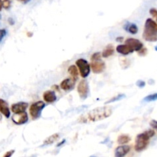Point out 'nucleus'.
Returning a JSON list of instances; mask_svg holds the SVG:
<instances>
[{
    "label": "nucleus",
    "instance_id": "7ed1b4c3",
    "mask_svg": "<svg viewBox=\"0 0 157 157\" xmlns=\"http://www.w3.org/2000/svg\"><path fill=\"white\" fill-rule=\"evenodd\" d=\"M143 37L147 42L157 41V22L152 18H147L146 21Z\"/></svg>",
    "mask_w": 157,
    "mask_h": 157
},
{
    "label": "nucleus",
    "instance_id": "2f4dec72",
    "mask_svg": "<svg viewBox=\"0 0 157 157\" xmlns=\"http://www.w3.org/2000/svg\"><path fill=\"white\" fill-rule=\"evenodd\" d=\"M117 41L119 42H122L123 41V37H118V38H117Z\"/></svg>",
    "mask_w": 157,
    "mask_h": 157
},
{
    "label": "nucleus",
    "instance_id": "bb28decb",
    "mask_svg": "<svg viewBox=\"0 0 157 157\" xmlns=\"http://www.w3.org/2000/svg\"><path fill=\"white\" fill-rule=\"evenodd\" d=\"M150 126H151L152 128H153L154 129H156L157 131V121L156 120H152L151 122H150Z\"/></svg>",
    "mask_w": 157,
    "mask_h": 157
},
{
    "label": "nucleus",
    "instance_id": "cd10ccee",
    "mask_svg": "<svg viewBox=\"0 0 157 157\" xmlns=\"http://www.w3.org/2000/svg\"><path fill=\"white\" fill-rule=\"evenodd\" d=\"M146 85V83L144 81H143V80H138L137 83H136V86H138V87H144Z\"/></svg>",
    "mask_w": 157,
    "mask_h": 157
},
{
    "label": "nucleus",
    "instance_id": "e433bc0d",
    "mask_svg": "<svg viewBox=\"0 0 157 157\" xmlns=\"http://www.w3.org/2000/svg\"><path fill=\"white\" fill-rule=\"evenodd\" d=\"M91 157H95V156H91Z\"/></svg>",
    "mask_w": 157,
    "mask_h": 157
},
{
    "label": "nucleus",
    "instance_id": "5701e85b",
    "mask_svg": "<svg viewBox=\"0 0 157 157\" xmlns=\"http://www.w3.org/2000/svg\"><path fill=\"white\" fill-rule=\"evenodd\" d=\"M101 52H95L92 55L90 60H96V59H101Z\"/></svg>",
    "mask_w": 157,
    "mask_h": 157
},
{
    "label": "nucleus",
    "instance_id": "aec40b11",
    "mask_svg": "<svg viewBox=\"0 0 157 157\" xmlns=\"http://www.w3.org/2000/svg\"><path fill=\"white\" fill-rule=\"evenodd\" d=\"M130 141V137L128 135H121L117 139V143L121 145L128 143Z\"/></svg>",
    "mask_w": 157,
    "mask_h": 157
},
{
    "label": "nucleus",
    "instance_id": "f03ea898",
    "mask_svg": "<svg viewBox=\"0 0 157 157\" xmlns=\"http://www.w3.org/2000/svg\"><path fill=\"white\" fill-rule=\"evenodd\" d=\"M155 132L153 129H149L143 133L139 134L136 136V141H135L134 149L136 152H141L144 149H147L150 143V138L154 136Z\"/></svg>",
    "mask_w": 157,
    "mask_h": 157
},
{
    "label": "nucleus",
    "instance_id": "4468645a",
    "mask_svg": "<svg viewBox=\"0 0 157 157\" xmlns=\"http://www.w3.org/2000/svg\"><path fill=\"white\" fill-rule=\"evenodd\" d=\"M116 50L118 53L121 54V55H127L129 54L133 53L134 51L131 49L129 46L127 45H119V46H117Z\"/></svg>",
    "mask_w": 157,
    "mask_h": 157
},
{
    "label": "nucleus",
    "instance_id": "9d476101",
    "mask_svg": "<svg viewBox=\"0 0 157 157\" xmlns=\"http://www.w3.org/2000/svg\"><path fill=\"white\" fill-rule=\"evenodd\" d=\"M75 80L72 78H64L60 84V87L65 92H69L75 88Z\"/></svg>",
    "mask_w": 157,
    "mask_h": 157
},
{
    "label": "nucleus",
    "instance_id": "423d86ee",
    "mask_svg": "<svg viewBox=\"0 0 157 157\" xmlns=\"http://www.w3.org/2000/svg\"><path fill=\"white\" fill-rule=\"evenodd\" d=\"M78 92L80 97L82 99H85L87 98L89 94V85L87 80L84 78L79 83L78 86Z\"/></svg>",
    "mask_w": 157,
    "mask_h": 157
},
{
    "label": "nucleus",
    "instance_id": "39448f33",
    "mask_svg": "<svg viewBox=\"0 0 157 157\" xmlns=\"http://www.w3.org/2000/svg\"><path fill=\"white\" fill-rule=\"evenodd\" d=\"M76 66L79 69V72L81 77L84 78H87L90 72V65L84 58H79L76 61Z\"/></svg>",
    "mask_w": 157,
    "mask_h": 157
},
{
    "label": "nucleus",
    "instance_id": "f704fd0d",
    "mask_svg": "<svg viewBox=\"0 0 157 157\" xmlns=\"http://www.w3.org/2000/svg\"><path fill=\"white\" fill-rule=\"evenodd\" d=\"M155 50H156V51H157V46H156V47H155Z\"/></svg>",
    "mask_w": 157,
    "mask_h": 157
},
{
    "label": "nucleus",
    "instance_id": "a211bd4d",
    "mask_svg": "<svg viewBox=\"0 0 157 157\" xmlns=\"http://www.w3.org/2000/svg\"><path fill=\"white\" fill-rule=\"evenodd\" d=\"M67 71H68L69 74L71 75L72 78H74V79L76 81V80L78 78V75H79V72H78L76 66H74V65H71V66H69Z\"/></svg>",
    "mask_w": 157,
    "mask_h": 157
},
{
    "label": "nucleus",
    "instance_id": "20e7f679",
    "mask_svg": "<svg viewBox=\"0 0 157 157\" xmlns=\"http://www.w3.org/2000/svg\"><path fill=\"white\" fill-rule=\"evenodd\" d=\"M45 107V103L42 101H38L32 103L29 108V113L32 119H38L41 116L43 109Z\"/></svg>",
    "mask_w": 157,
    "mask_h": 157
},
{
    "label": "nucleus",
    "instance_id": "f257e3e1",
    "mask_svg": "<svg viewBox=\"0 0 157 157\" xmlns=\"http://www.w3.org/2000/svg\"><path fill=\"white\" fill-rule=\"evenodd\" d=\"M112 114L111 108L109 106L98 107L90 111L86 115H83L79 119L80 123H88V122H96L105 119L110 116Z\"/></svg>",
    "mask_w": 157,
    "mask_h": 157
},
{
    "label": "nucleus",
    "instance_id": "4be33fe9",
    "mask_svg": "<svg viewBox=\"0 0 157 157\" xmlns=\"http://www.w3.org/2000/svg\"><path fill=\"white\" fill-rule=\"evenodd\" d=\"M2 6L5 9H8L10 8L11 6V2L9 0H2Z\"/></svg>",
    "mask_w": 157,
    "mask_h": 157
},
{
    "label": "nucleus",
    "instance_id": "393cba45",
    "mask_svg": "<svg viewBox=\"0 0 157 157\" xmlns=\"http://www.w3.org/2000/svg\"><path fill=\"white\" fill-rule=\"evenodd\" d=\"M6 30L5 29H0V42H2V40L4 38V37L6 35Z\"/></svg>",
    "mask_w": 157,
    "mask_h": 157
},
{
    "label": "nucleus",
    "instance_id": "a878e982",
    "mask_svg": "<svg viewBox=\"0 0 157 157\" xmlns=\"http://www.w3.org/2000/svg\"><path fill=\"white\" fill-rule=\"evenodd\" d=\"M150 13L155 19L156 20V22H157V10L156 9H151L150 10Z\"/></svg>",
    "mask_w": 157,
    "mask_h": 157
},
{
    "label": "nucleus",
    "instance_id": "dca6fc26",
    "mask_svg": "<svg viewBox=\"0 0 157 157\" xmlns=\"http://www.w3.org/2000/svg\"><path fill=\"white\" fill-rule=\"evenodd\" d=\"M124 29H125L127 32H130V34H136L138 32V27L136 26V24L134 23H130V22H127L124 26Z\"/></svg>",
    "mask_w": 157,
    "mask_h": 157
},
{
    "label": "nucleus",
    "instance_id": "6ab92c4d",
    "mask_svg": "<svg viewBox=\"0 0 157 157\" xmlns=\"http://www.w3.org/2000/svg\"><path fill=\"white\" fill-rule=\"evenodd\" d=\"M60 135L58 133H55L52 135L51 136H49L48 138L46 139L44 142V145H51L52 143H54L55 142H56L57 140L59 139Z\"/></svg>",
    "mask_w": 157,
    "mask_h": 157
},
{
    "label": "nucleus",
    "instance_id": "2eb2a0df",
    "mask_svg": "<svg viewBox=\"0 0 157 157\" xmlns=\"http://www.w3.org/2000/svg\"><path fill=\"white\" fill-rule=\"evenodd\" d=\"M43 99H44V101L48 103H53L56 101L57 97L55 95V92L54 91L48 90L45 91L43 94Z\"/></svg>",
    "mask_w": 157,
    "mask_h": 157
},
{
    "label": "nucleus",
    "instance_id": "473e14b6",
    "mask_svg": "<svg viewBox=\"0 0 157 157\" xmlns=\"http://www.w3.org/2000/svg\"><path fill=\"white\" fill-rule=\"evenodd\" d=\"M64 143H65V139H64V140H63L62 142H61V143H60L59 144H58V146H61V145L64 144Z\"/></svg>",
    "mask_w": 157,
    "mask_h": 157
},
{
    "label": "nucleus",
    "instance_id": "1a4fd4ad",
    "mask_svg": "<svg viewBox=\"0 0 157 157\" xmlns=\"http://www.w3.org/2000/svg\"><path fill=\"white\" fill-rule=\"evenodd\" d=\"M125 44L130 46L133 51H136V52H139V51H140L144 48V44L140 40L136 39V38H127L125 41Z\"/></svg>",
    "mask_w": 157,
    "mask_h": 157
},
{
    "label": "nucleus",
    "instance_id": "f3484780",
    "mask_svg": "<svg viewBox=\"0 0 157 157\" xmlns=\"http://www.w3.org/2000/svg\"><path fill=\"white\" fill-rule=\"evenodd\" d=\"M114 47H113V45H108L107 46V47L105 48L104 51L102 52V56L104 58H108L109 56H111L113 53H114Z\"/></svg>",
    "mask_w": 157,
    "mask_h": 157
},
{
    "label": "nucleus",
    "instance_id": "9b49d317",
    "mask_svg": "<svg viewBox=\"0 0 157 157\" xmlns=\"http://www.w3.org/2000/svg\"><path fill=\"white\" fill-rule=\"evenodd\" d=\"M29 106V104L25 102H20V103H14L11 106V110L12 112L15 113H20V112H25L26 109Z\"/></svg>",
    "mask_w": 157,
    "mask_h": 157
},
{
    "label": "nucleus",
    "instance_id": "6e6552de",
    "mask_svg": "<svg viewBox=\"0 0 157 157\" xmlns=\"http://www.w3.org/2000/svg\"><path fill=\"white\" fill-rule=\"evenodd\" d=\"M12 119L16 125H22L29 121V116L25 112H23L14 114L12 117Z\"/></svg>",
    "mask_w": 157,
    "mask_h": 157
},
{
    "label": "nucleus",
    "instance_id": "7c9ffc66",
    "mask_svg": "<svg viewBox=\"0 0 157 157\" xmlns=\"http://www.w3.org/2000/svg\"><path fill=\"white\" fill-rule=\"evenodd\" d=\"M18 1H19V2H21L25 3H25L29 2L30 1V0H18Z\"/></svg>",
    "mask_w": 157,
    "mask_h": 157
},
{
    "label": "nucleus",
    "instance_id": "c9c22d12",
    "mask_svg": "<svg viewBox=\"0 0 157 157\" xmlns=\"http://www.w3.org/2000/svg\"><path fill=\"white\" fill-rule=\"evenodd\" d=\"M1 119H2V115H0V120H1Z\"/></svg>",
    "mask_w": 157,
    "mask_h": 157
},
{
    "label": "nucleus",
    "instance_id": "0eeeda50",
    "mask_svg": "<svg viewBox=\"0 0 157 157\" xmlns=\"http://www.w3.org/2000/svg\"><path fill=\"white\" fill-rule=\"evenodd\" d=\"M90 69L93 71L94 73H101L105 69V63L101 60V59L91 60Z\"/></svg>",
    "mask_w": 157,
    "mask_h": 157
},
{
    "label": "nucleus",
    "instance_id": "c756f323",
    "mask_svg": "<svg viewBox=\"0 0 157 157\" xmlns=\"http://www.w3.org/2000/svg\"><path fill=\"white\" fill-rule=\"evenodd\" d=\"M14 152H15V150L9 151V152H7L6 154H5L4 156H3V157H11L12 155H13Z\"/></svg>",
    "mask_w": 157,
    "mask_h": 157
},
{
    "label": "nucleus",
    "instance_id": "c85d7f7f",
    "mask_svg": "<svg viewBox=\"0 0 157 157\" xmlns=\"http://www.w3.org/2000/svg\"><path fill=\"white\" fill-rule=\"evenodd\" d=\"M147 49H145V48H143L140 51H139V52H138V53H139L140 55H145L146 54H147Z\"/></svg>",
    "mask_w": 157,
    "mask_h": 157
},
{
    "label": "nucleus",
    "instance_id": "412c9836",
    "mask_svg": "<svg viewBox=\"0 0 157 157\" xmlns=\"http://www.w3.org/2000/svg\"><path fill=\"white\" fill-rule=\"evenodd\" d=\"M156 100H157V93L151 94V95H147V96H146L145 98H144V101L153 102V101H156Z\"/></svg>",
    "mask_w": 157,
    "mask_h": 157
},
{
    "label": "nucleus",
    "instance_id": "b1692460",
    "mask_svg": "<svg viewBox=\"0 0 157 157\" xmlns=\"http://www.w3.org/2000/svg\"><path fill=\"white\" fill-rule=\"evenodd\" d=\"M125 97V95H119L118 96H115L114 98L111 99L110 100H109L108 102H107L106 103H112V102H115V101H117V100H120L121 99L124 98Z\"/></svg>",
    "mask_w": 157,
    "mask_h": 157
},
{
    "label": "nucleus",
    "instance_id": "ddd939ff",
    "mask_svg": "<svg viewBox=\"0 0 157 157\" xmlns=\"http://www.w3.org/2000/svg\"><path fill=\"white\" fill-rule=\"evenodd\" d=\"M0 112L6 118L10 117V109H9V105L7 102L5 101L2 99H0Z\"/></svg>",
    "mask_w": 157,
    "mask_h": 157
},
{
    "label": "nucleus",
    "instance_id": "72a5a7b5",
    "mask_svg": "<svg viewBox=\"0 0 157 157\" xmlns=\"http://www.w3.org/2000/svg\"><path fill=\"white\" fill-rule=\"evenodd\" d=\"M2 0H0V11L2 10Z\"/></svg>",
    "mask_w": 157,
    "mask_h": 157
},
{
    "label": "nucleus",
    "instance_id": "f8f14e48",
    "mask_svg": "<svg viewBox=\"0 0 157 157\" xmlns=\"http://www.w3.org/2000/svg\"><path fill=\"white\" fill-rule=\"evenodd\" d=\"M130 151V146L127 145H121L115 149V157H125Z\"/></svg>",
    "mask_w": 157,
    "mask_h": 157
}]
</instances>
